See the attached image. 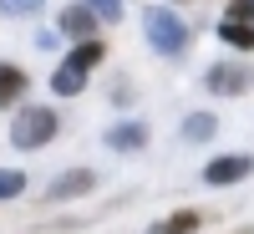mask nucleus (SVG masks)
<instances>
[{
  "label": "nucleus",
  "mask_w": 254,
  "mask_h": 234,
  "mask_svg": "<svg viewBox=\"0 0 254 234\" xmlns=\"http://www.w3.org/2000/svg\"><path fill=\"white\" fill-rule=\"evenodd\" d=\"M142 41H147L158 56L178 61L188 46H193V26H188L173 5H147V10H142Z\"/></svg>",
  "instance_id": "obj_1"
},
{
  "label": "nucleus",
  "mask_w": 254,
  "mask_h": 234,
  "mask_svg": "<svg viewBox=\"0 0 254 234\" xmlns=\"http://www.w3.org/2000/svg\"><path fill=\"white\" fill-rule=\"evenodd\" d=\"M56 107H46V102H15V117H10V148H20V153H41V148L56 143Z\"/></svg>",
  "instance_id": "obj_2"
},
{
  "label": "nucleus",
  "mask_w": 254,
  "mask_h": 234,
  "mask_svg": "<svg viewBox=\"0 0 254 234\" xmlns=\"http://www.w3.org/2000/svg\"><path fill=\"white\" fill-rule=\"evenodd\" d=\"M203 87L214 97H244L254 87V67L249 61H214V67L203 72Z\"/></svg>",
  "instance_id": "obj_3"
},
{
  "label": "nucleus",
  "mask_w": 254,
  "mask_h": 234,
  "mask_svg": "<svg viewBox=\"0 0 254 234\" xmlns=\"http://www.w3.org/2000/svg\"><path fill=\"white\" fill-rule=\"evenodd\" d=\"M254 173V158L249 153H219L203 163V188H234Z\"/></svg>",
  "instance_id": "obj_4"
},
{
  "label": "nucleus",
  "mask_w": 254,
  "mask_h": 234,
  "mask_svg": "<svg viewBox=\"0 0 254 234\" xmlns=\"http://www.w3.org/2000/svg\"><path fill=\"white\" fill-rule=\"evenodd\" d=\"M92 188H97V173H92V168H61V173L46 183V199H51V204H61V199H87Z\"/></svg>",
  "instance_id": "obj_5"
},
{
  "label": "nucleus",
  "mask_w": 254,
  "mask_h": 234,
  "mask_svg": "<svg viewBox=\"0 0 254 234\" xmlns=\"http://www.w3.org/2000/svg\"><path fill=\"white\" fill-rule=\"evenodd\" d=\"M97 26H102V15L87 0H76V5H66L56 15V36H66V41H87V36H97Z\"/></svg>",
  "instance_id": "obj_6"
},
{
  "label": "nucleus",
  "mask_w": 254,
  "mask_h": 234,
  "mask_svg": "<svg viewBox=\"0 0 254 234\" xmlns=\"http://www.w3.org/2000/svg\"><path fill=\"white\" fill-rule=\"evenodd\" d=\"M112 148V153H137V148H147V122H137V117H127V122H117V127H107V138H102Z\"/></svg>",
  "instance_id": "obj_7"
},
{
  "label": "nucleus",
  "mask_w": 254,
  "mask_h": 234,
  "mask_svg": "<svg viewBox=\"0 0 254 234\" xmlns=\"http://www.w3.org/2000/svg\"><path fill=\"white\" fill-rule=\"evenodd\" d=\"M31 92V77L20 61H0V107H15V102H26Z\"/></svg>",
  "instance_id": "obj_8"
},
{
  "label": "nucleus",
  "mask_w": 254,
  "mask_h": 234,
  "mask_svg": "<svg viewBox=\"0 0 254 234\" xmlns=\"http://www.w3.org/2000/svg\"><path fill=\"white\" fill-rule=\"evenodd\" d=\"M61 61H71V67L92 72V67H102V61H107V41H102V36H87V41H71V51L61 56Z\"/></svg>",
  "instance_id": "obj_9"
},
{
  "label": "nucleus",
  "mask_w": 254,
  "mask_h": 234,
  "mask_svg": "<svg viewBox=\"0 0 254 234\" xmlns=\"http://www.w3.org/2000/svg\"><path fill=\"white\" fill-rule=\"evenodd\" d=\"M87 77H92V72H81V67H71V61H61V67L51 72V92H56L61 102H66V97H81V92H87Z\"/></svg>",
  "instance_id": "obj_10"
},
{
  "label": "nucleus",
  "mask_w": 254,
  "mask_h": 234,
  "mask_svg": "<svg viewBox=\"0 0 254 234\" xmlns=\"http://www.w3.org/2000/svg\"><path fill=\"white\" fill-rule=\"evenodd\" d=\"M214 36L224 41L229 51H254V26H249V20H234V15H224L219 26H214Z\"/></svg>",
  "instance_id": "obj_11"
},
{
  "label": "nucleus",
  "mask_w": 254,
  "mask_h": 234,
  "mask_svg": "<svg viewBox=\"0 0 254 234\" xmlns=\"http://www.w3.org/2000/svg\"><path fill=\"white\" fill-rule=\"evenodd\" d=\"M198 229H203V214H198V209H173L168 219L147 224V234H198Z\"/></svg>",
  "instance_id": "obj_12"
},
{
  "label": "nucleus",
  "mask_w": 254,
  "mask_h": 234,
  "mask_svg": "<svg viewBox=\"0 0 254 234\" xmlns=\"http://www.w3.org/2000/svg\"><path fill=\"white\" fill-rule=\"evenodd\" d=\"M214 133H219V117L214 112H188L183 117V127H178V138L193 148V143H214Z\"/></svg>",
  "instance_id": "obj_13"
},
{
  "label": "nucleus",
  "mask_w": 254,
  "mask_h": 234,
  "mask_svg": "<svg viewBox=\"0 0 254 234\" xmlns=\"http://www.w3.org/2000/svg\"><path fill=\"white\" fill-rule=\"evenodd\" d=\"M20 194H26V173L20 168H0V204H10Z\"/></svg>",
  "instance_id": "obj_14"
},
{
  "label": "nucleus",
  "mask_w": 254,
  "mask_h": 234,
  "mask_svg": "<svg viewBox=\"0 0 254 234\" xmlns=\"http://www.w3.org/2000/svg\"><path fill=\"white\" fill-rule=\"evenodd\" d=\"M41 5H46V0H0V10H5V15H36Z\"/></svg>",
  "instance_id": "obj_15"
},
{
  "label": "nucleus",
  "mask_w": 254,
  "mask_h": 234,
  "mask_svg": "<svg viewBox=\"0 0 254 234\" xmlns=\"http://www.w3.org/2000/svg\"><path fill=\"white\" fill-rule=\"evenodd\" d=\"M224 15H234V20H249L254 26V0H229V10Z\"/></svg>",
  "instance_id": "obj_16"
}]
</instances>
